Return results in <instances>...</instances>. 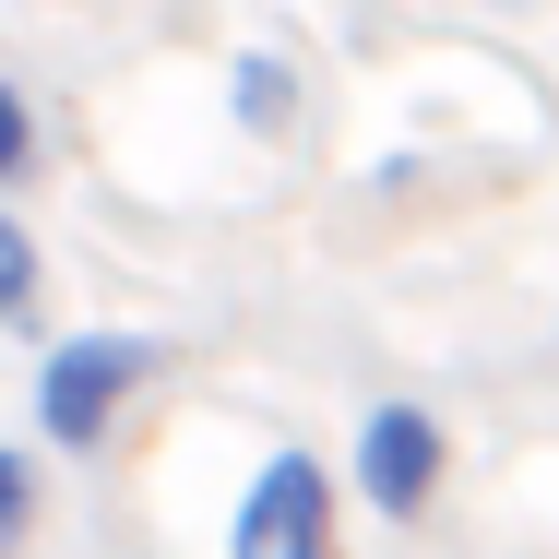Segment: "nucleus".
Listing matches in <instances>:
<instances>
[{"instance_id":"obj_1","label":"nucleus","mask_w":559,"mask_h":559,"mask_svg":"<svg viewBox=\"0 0 559 559\" xmlns=\"http://www.w3.org/2000/svg\"><path fill=\"white\" fill-rule=\"evenodd\" d=\"M167 381V334H60L36 357V429L48 452H96L131 417V393Z\"/></svg>"},{"instance_id":"obj_2","label":"nucleus","mask_w":559,"mask_h":559,"mask_svg":"<svg viewBox=\"0 0 559 559\" xmlns=\"http://www.w3.org/2000/svg\"><path fill=\"white\" fill-rule=\"evenodd\" d=\"M226 559H334V464L322 452H262L250 488H238V524H226Z\"/></svg>"},{"instance_id":"obj_3","label":"nucleus","mask_w":559,"mask_h":559,"mask_svg":"<svg viewBox=\"0 0 559 559\" xmlns=\"http://www.w3.org/2000/svg\"><path fill=\"white\" fill-rule=\"evenodd\" d=\"M441 488H452V429L429 417V405L393 393V405L357 417V500H369L381 524H417Z\"/></svg>"},{"instance_id":"obj_4","label":"nucleus","mask_w":559,"mask_h":559,"mask_svg":"<svg viewBox=\"0 0 559 559\" xmlns=\"http://www.w3.org/2000/svg\"><path fill=\"white\" fill-rule=\"evenodd\" d=\"M226 108H238V131H250V143H286V131L310 119V84H298V60H286V48H238Z\"/></svg>"},{"instance_id":"obj_5","label":"nucleus","mask_w":559,"mask_h":559,"mask_svg":"<svg viewBox=\"0 0 559 559\" xmlns=\"http://www.w3.org/2000/svg\"><path fill=\"white\" fill-rule=\"evenodd\" d=\"M36 310H48V262H36V226L0 203V334H36Z\"/></svg>"},{"instance_id":"obj_6","label":"nucleus","mask_w":559,"mask_h":559,"mask_svg":"<svg viewBox=\"0 0 559 559\" xmlns=\"http://www.w3.org/2000/svg\"><path fill=\"white\" fill-rule=\"evenodd\" d=\"M36 167H48V131H36V96H24L12 72H0V203H12V191H24Z\"/></svg>"},{"instance_id":"obj_7","label":"nucleus","mask_w":559,"mask_h":559,"mask_svg":"<svg viewBox=\"0 0 559 559\" xmlns=\"http://www.w3.org/2000/svg\"><path fill=\"white\" fill-rule=\"evenodd\" d=\"M36 512H48V476H36V452L0 441V559L36 548Z\"/></svg>"}]
</instances>
